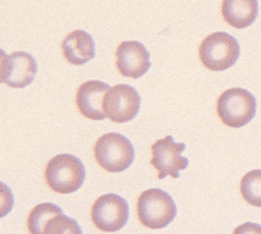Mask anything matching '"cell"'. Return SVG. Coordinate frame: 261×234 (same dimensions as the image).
Listing matches in <instances>:
<instances>
[{
  "label": "cell",
  "mask_w": 261,
  "mask_h": 234,
  "mask_svg": "<svg viewBox=\"0 0 261 234\" xmlns=\"http://www.w3.org/2000/svg\"><path fill=\"white\" fill-rule=\"evenodd\" d=\"M44 176L51 190L65 194L83 185L86 171L82 161L73 155L59 154L47 163Z\"/></svg>",
  "instance_id": "1"
},
{
  "label": "cell",
  "mask_w": 261,
  "mask_h": 234,
  "mask_svg": "<svg viewBox=\"0 0 261 234\" xmlns=\"http://www.w3.org/2000/svg\"><path fill=\"white\" fill-rule=\"evenodd\" d=\"M136 209L140 223L150 229L166 227L176 215L173 198L159 188L143 191L138 197Z\"/></svg>",
  "instance_id": "2"
},
{
  "label": "cell",
  "mask_w": 261,
  "mask_h": 234,
  "mask_svg": "<svg viewBox=\"0 0 261 234\" xmlns=\"http://www.w3.org/2000/svg\"><path fill=\"white\" fill-rule=\"evenodd\" d=\"M94 157L102 169L118 173L132 165L135 151L132 142L125 136L108 132L101 135L95 142Z\"/></svg>",
  "instance_id": "3"
},
{
  "label": "cell",
  "mask_w": 261,
  "mask_h": 234,
  "mask_svg": "<svg viewBox=\"0 0 261 234\" xmlns=\"http://www.w3.org/2000/svg\"><path fill=\"white\" fill-rule=\"evenodd\" d=\"M216 112L223 124L239 128L249 123L256 113V99L242 87L224 91L217 99Z\"/></svg>",
  "instance_id": "4"
},
{
  "label": "cell",
  "mask_w": 261,
  "mask_h": 234,
  "mask_svg": "<svg viewBox=\"0 0 261 234\" xmlns=\"http://www.w3.org/2000/svg\"><path fill=\"white\" fill-rule=\"evenodd\" d=\"M239 56L238 41L224 32L210 34L199 46V58L202 64L212 71L227 69L236 63Z\"/></svg>",
  "instance_id": "5"
},
{
  "label": "cell",
  "mask_w": 261,
  "mask_h": 234,
  "mask_svg": "<svg viewBox=\"0 0 261 234\" xmlns=\"http://www.w3.org/2000/svg\"><path fill=\"white\" fill-rule=\"evenodd\" d=\"M127 219V201L115 193L99 196L91 209V220L94 226L104 232L120 230L126 224Z\"/></svg>",
  "instance_id": "6"
},
{
  "label": "cell",
  "mask_w": 261,
  "mask_h": 234,
  "mask_svg": "<svg viewBox=\"0 0 261 234\" xmlns=\"http://www.w3.org/2000/svg\"><path fill=\"white\" fill-rule=\"evenodd\" d=\"M185 149L186 144L174 142L171 135L160 138L151 145L150 164L157 170L158 179H163L167 175L177 178L179 171L188 167V158L181 156Z\"/></svg>",
  "instance_id": "7"
},
{
  "label": "cell",
  "mask_w": 261,
  "mask_h": 234,
  "mask_svg": "<svg viewBox=\"0 0 261 234\" xmlns=\"http://www.w3.org/2000/svg\"><path fill=\"white\" fill-rule=\"evenodd\" d=\"M141 97L129 84L110 86L103 99V111L112 122L124 123L135 118L140 110Z\"/></svg>",
  "instance_id": "8"
},
{
  "label": "cell",
  "mask_w": 261,
  "mask_h": 234,
  "mask_svg": "<svg viewBox=\"0 0 261 234\" xmlns=\"http://www.w3.org/2000/svg\"><path fill=\"white\" fill-rule=\"evenodd\" d=\"M37 73L36 59L23 51L1 55V81L11 87H24L30 84Z\"/></svg>",
  "instance_id": "9"
},
{
  "label": "cell",
  "mask_w": 261,
  "mask_h": 234,
  "mask_svg": "<svg viewBox=\"0 0 261 234\" xmlns=\"http://www.w3.org/2000/svg\"><path fill=\"white\" fill-rule=\"evenodd\" d=\"M117 71L126 77L139 78L151 66L150 54L144 45L138 41H123L115 51Z\"/></svg>",
  "instance_id": "10"
},
{
  "label": "cell",
  "mask_w": 261,
  "mask_h": 234,
  "mask_svg": "<svg viewBox=\"0 0 261 234\" xmlns=\"http://www.w3.org/2000/svg\"><path fill=\"white\" fill-rule=\"evenodd\" d=\"M110 86L100 80L83 82L75 93V105L80 113L92 120H102L106 117L103 111V99Z\"/></svg>",
  "instance_id": "11"
},
{
  "label": "cell",
  "mask_w": 261,
  "mask_h": 234,
  "mask_svg": "<svg viewBox=\"0 0 261 234\" xmlns=\"http://www.w3.org/2000/svg\"><path fill=\"white\" fill-rule=\"evenodd\" d=\"M60 47L65 60L74 65H82L95 57L94 40L90 34L82 30L67 34Z\"/></svg>",
  "instance_id": "12"
},
{
  "label": "cell",
  "mask_w": 261,
  "mask_h": 234,
  "mask_svg": "<svg viewBox=\"0 0 261 234\" xmlns=\"http://www.w3.org/2000/svg\"><path fill=\"white\" fill-rule=\"evenodd\" d=\"M221 13L229 25L244 28L256 19L258 2L256 0H224L221 3Z\"/></svg>",
  "instance_id": "13"
},
{
  "label": "cell",
  "mask_w": 261,
  "mask_h": 234,
  "mask_svg": "<svg viewBox=\"0 0 261 234\" xmlns=\"http://www.w3.org/2000/svg\"><path fill=\"white\" fill-rule=\"evenodd\" d=\"M58 214H62V210L54 203L43 202L37 204L31 210L27 220L30 234H43V229L47 222Z\"/></svg>",
  "instance_id": "14"
},
{
  "label": "cell",
  "mask_w": 261,
  "mask_h": 234,
  "mask_svg": "<svg viewBox=\"0 0 261 234\" xmlns=\"http://www.w3.org/2000/svg\"><path fill=\"white\" fill-rule=\"evenodd\" d=\"M240 191L249 204L261 208V169L246 173L240 183Z\"/></svg>",
  "instance_id": "15"
},
{
  "label": "cell",
  "mask_w": 261,
  "mask_h": 234,
  "mask_svg": "<svg viewBox=\"0 0 261 234\" xmlns=\"http://www.w3.org/2000/svg\"><path fill=\"white\" fill-rule=\"evenodd\" d=\"M43 234H82V229L75 220L62 213L47 222Z\"/></svg>",
  "instance_id": "16"
},
{
  "label": "cell",
  "mask_w": 261,
  "mask_h": 234,
  "mask_svg": "<svg viewBox=\"0 0 261 234\" xmlns=\"http://www.w3.org/2000/svg\"><path fill=\"white\" fill-rule=\"evenodd\" d=\"M232 234H261V226L256 223L246 222L238 226Z\"/></svg>",
  "instance_id": "17"
}]
</instances>
